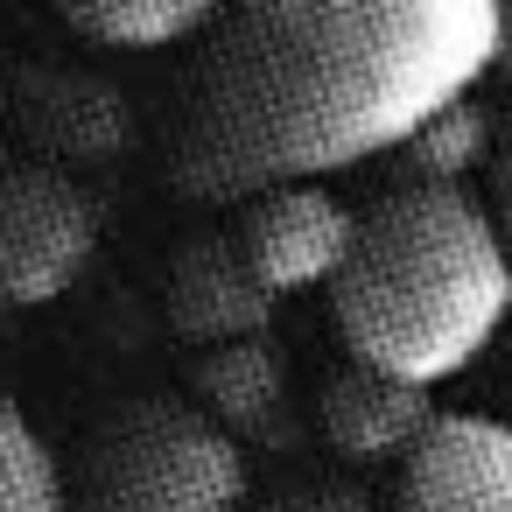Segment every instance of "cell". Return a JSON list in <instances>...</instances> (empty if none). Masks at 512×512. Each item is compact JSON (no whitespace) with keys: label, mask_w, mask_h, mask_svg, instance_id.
<instances>
[{"label":"cell","mask_w":512,"mask_h":512,"mask_svg":"<svg viewBox=\"0 0 512 512\" xmlns=\"http://www.w3.org/2000/svg\"><path fill=\"white\" fill-rule=\"evenodd\" d=\"M498 71V0H239L190 71L169 176L197 204L400 155Z\"/></svg>","instance_id":"6da1fadb"},{"label":"cell","mask_w":512,"mask_h":512,"mask_svg":"<svg viewBox=\"0 0 512 512\" xmlns=\"http://www.w3.org/2000/svg\"><path fill=\"white\" fill-rule=\"evenodd\" d=\"M330 316L351 358L442 386L470 372L512 316V246L491 197L470 183L400 176L358 211L344 274L330 281Z\"/></svg>","instance_id":"7a4b0ae2"},{"label":"cell","mask_w":512,"mask_h":512,"mask_svg":"<svg viewBox=\"0 0 512 512\" xmlns=\"http://www.w3.org/2000/svg\"><path fill=\"white\" fill-rule=\"evenodd\" d=\"M78 512H246V449L204 400L106 407L71 470Z\"/></svg>","instance_id":"3957f363"},{"label":"cell","mask_w":512,"mask_h":512,"mask_svg":"<svg viewBox=\"0 0 512 512\" xmlns=\"http://www.w3.org/2000/svg\"><path fill=\"white\" fill-rule=\"evenodd\" d=\"M99 253V197L64 162H0V309L64 302Z\"/></svg>","instance_id":"277c9868"},{"label":"cell","mask_w":512,"mask_h":512,"mask_svg":"<svg viewBox=\"0 0 512 512\" xmlns=\"http://www.w3.org/2000/svg\"><path fill=\"white\" fill-rule=\"evenodd\" d=\"M351 239H358V211L323 183H274L239 211V246L281 302L330 288L351 260Z\"/></svg>","instance_id":"5b68a950"},{"label":"cell","mask_w":512,"mask_h":512,"mask_svg":"<svg viewBox=\"0 0 512 512\" xmlns=\"http://www.w3.org/2000/svg\"><path fill=\"white\" fill-rule=\"evenodd\" d=\"M393 512H512V421L435 414L400 456Z\"/></svg>","instance_id":"8992f818"},{"label":"cell","mask_w":512,"mask_h":512,"mask_svg":"<svg viewBox=\"0 0 512 512\" xmlns=\"http://www.w3.org/2000/svg\"><path fill=\"white\" fill-rule=\"evenodd\" d=\"M15 127L43 148V162L64 169H99L134 148V106L113 78L78 71V64H36L15 78Z\"/></svg>","instance_id":"52a82bcc"},{"label":"cell","mask_w":512,"mask_h":512,"mask_svg":"<svg viewBox=\"0 0 512 512\" xmlns=\"http://www.w3.org/2000/svg\"><path fill=\"white\" fill-rule=\"evenodd\" d=\"M274 288L260 281V267L246 260L239 246V225L232 232H204L176 253L169 267V323L211 351V344H232V337H260L274 323Z\"/></svg>","instance_id":"ba28073f"},{"label":"cell","mask_w":512,"mask_h":512,"mask_svg":"<svg viewBox=\"0 0 512 512\" xmlns=\"http://www.w3.org/2000/svg\"><path fill=\"white\" fill-rule=\"evenodd\" d=\"M435 414H442L435 386H414V379L379 372L365 358L337 365L316 393V428L344 463H400Z\"/></svg>","instance_id":"9c48e42d"},{"label":"cell","mask_w":512,"mask_h":512,"mask_svg":"<svg viewBox=\"0 0 512 512\" xmlns=\"http://www.w3.org/2000/svg\"><path fill=\"white\" fill-rule=\"evenodd\" d=\"M190 393L232 428V435H253L267 428L281 407H288V358L281 344L260 330V337H232V344H211L197 351L190 365Z\"/></svg>","instance_id":"30bf717a"},{"label":"cell","mask_w":512,"mask_h":512,"mask_svg":"<svg viewBox=\"0 0 512 512\" xmlns=\"http://www.w3.org/2000/svg\"><path fill=\"white\" fill-rule=\"evenodd\" d=\"M239 0H57L71 36L99 50H176L211 36Z\"/></svg>","instance_id":"8fae6325"},{"label":"cell","mask_w":512,"mask_h":512,"mask_svg":"<svg viewBox=\"0 0 512 512\" xmlns=\"http://www.w3.org/2000/svg\"><path fill=\"white\" fill-rule=\"evenodd\" d=\"M491 148H498V120L470 92V99L442 106L428 127H414L393 162H400V176H421V183H470L477 169H491Z\"/></svg>","instance_id":"7c38bea8"},{"label":"cell","mask_w":512,"mask_h":512,"mask_svg":"<svg viewBox=\"0 0 512 512\" xmlns=\"http://www.w3.org/2000/svg\"><path fill=\"white\" fill-rule=\"evenodd\" d=\"M0 512H78L71 470L8 393H0Z\"/></svg>","instance_id":"4fadbf2b"},{"label":"cell","mask_w":512,"mask_h":512,"mask_svg":"<svg viewBox=\"0 0 512 512\" xmlns=\"http://www.w3.org/2000/svg\"><path fill=\"white\" fill-rule=\"evenodd\" d=\"M267 512H379V505L351 484H302V491H281Z\"/></svg>","instance_id":"5bb4252c"},{"label":"cell","mask_w":512,"mask_h":512,"mask_svg":"<svg viewBox=\"0 0 512 512\" xmlns=\"http://www.w3.org/2000/svg\"><path fill=\"white\" fill-rule=\"evenodd\" d=\"M491 218H498V232H505V246H512V106L498 113V148H491Z\"/></svg>","instance_id":"9a60e30c"},{"label":"cell","mask_w":512,"mask_h":512,"mask_svg":"<svg viewBox=\"0 0 512 512\" xmlns=\"http://www.w3.org/2000/svg\"><path fill=\"white\" fill-rule=\"evenodd\" d=\"M498 71H512V0H498Z\"/></svg>","instance_id":"2e32d148"},{"label":"cell","mask_w":512,"mask_h":512,"mask_svg":"<svg viewBox=\"0 0 512 512\" xmlns=\"http://www.w3.org/2000/svg\"><path fill=\"white\" fill-rule=\"evenodd\" d=\"M8 99H15V78H8V71H0V120H8V113H15Z\"/></svg>","instance_id":"e0dca14e"}]
</instances>
